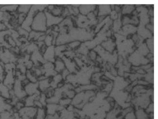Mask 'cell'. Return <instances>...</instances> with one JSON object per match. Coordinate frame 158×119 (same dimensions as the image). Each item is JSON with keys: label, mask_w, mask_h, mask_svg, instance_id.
Returning a JSON list of instances; mask_svg holds the SVG:
<instances>
[{"label": "cell", "mask_w": 158, "mask_h": 119, "mask_svg": "<svg viewBox=\"0 0 158 119\" xmlns=\"http://www.w3.org/2000/svg\"><path fill=\"white\" fill-rule=\"evenodd\" d=\"M31 28L35 31L44 32L47 30V18L44 12H39L35 16L32 24Z\"/></svg>", "instance_id": "obj_1"}, {"label": "cell", "mask_w": 158, "mask_h": 119, "mask_svg": "<svg viewBox=\"0 0 158 119\" xmlns=\"http://www.w3.org/2000/svg\"><path fill=\"white\" fill-rule=\"evenodd\" d=\"M13 91L14 95L19 100L25 99L27 96V94L24 90V86H23L20 80L15 81L13 86Z\"/></svg>", "instance_id": "obj_2"}, {"label": "cell", "mask_w": 158, "mask_h": 119, "mask_svg": "<svg viewBox=\"0 0 158 119\" xmlns=\"http://www.w3.org/2000/svg\"><path fill=\"white\" fill-rule=\"evenodd\" d=\"M38 111V108L35 107L25 106L20 109L17 113L21 117H26L35 118Z\"/></svg>", "instance_id": "obj_3"}, {"label": "cell", "mask_w": 158, "mask_h": 119, "mask_svg": "<svg viewBox=\"0 0 158 119\" xmlns=\"http://www.w3.org/2000/svg\"><path fill=\"white\" fill-rule=\"evenodd\" d=\"M24 90L27 94V96H32L34 95L40 94L41 93L39 89L38 82H29L24 86Z\"/></svg>", "instance_id": "obj_4"}, {"label": "cell", "mask_w": 158, "mask_h": 119, "mask_svg": "<svg viewBox=\"0 0 158 119\" xmlns=\"http://www.w3.org/2000/svg\"><path fill=\"white\" fill-rule=\"evenodd\" d=\"M13 106L8 103L6 99L0 96V114L6 112H12Z\"/></svg>", "instance_id": "obj_5"}, {"label": "cell", "mask_w": 158, "mask_h": 119, "mask_svg": "<svg viewBox=\"0 0 158 119\" xmlns=\"http://www.w3.org/2000/svg\"><path fill=\"white\" fill-rule=\"evenodd\" d=\"M45 14L46 18H47V27L52 26L53 24H57L60 23V21H61L62 20V19H61V18L54 17L52 15V14H49L48 12L45 13Z\"/></svg>", "instance_id": "obj_6"}, {"label": "cell", "mask_w": 158, "mask_h": 119, "mask_svg": "<svg viewBox=\"0 0 158 119\" xmlns=\"http://www.w3.org/2000/svg\"><path fill=\"white\" fill-rule=\"evenodd\" d=\"M44 58L47 60L53 62L54 60V49L53 46L49 47L44 54Z\"/></svg>", "instance_id": "obj_7"}, {"label": "cell", "mask_w": 158, "mask_h": 119, "mask_svg": "<svg viewBox=\"0 0 158 119\" xmlns=\"http://www.w3.org/2000/svg\"><path fill=\"white\" fill-rule=\"evenodd\" d=\"M10 89L2 83L0 82V92L2 97L6 99H10Z\"/></svg>", "instance_id": "obj_8"}, {"label": "cell", "mask_w": 158, "mask_h": 119, "mask_svg": "<svg viewBox=\"0 0 158 119\" xmlns=\"http://www.w3.org/2000/svg\"><path fill=\"white\" fill-rule=\"evenodd\" d=\"M39 84V89L40 92H44L48 89L50 86V84L49 83V80L48 79H45L40 81L38 83Z\"/></svg>", "instance_id": "obj_9"}, {"label": "cell", "mask_w": 158, "mask_h": 119, "mask_svg": "<svg viewBox=\"0 0 158 119\" xmlns=\"http://www.w3.org/2000/svg\"><path fill=\"white\" fill-rule=\"evenodd\" d=\"M64 68V64L62 61L60 60H57L56 61L55 69L56 71H58V72H60Z\"/></svg>", "instance_id": "obj_10"}, {"label": "cell", "mask_w": 158, "mask_h": 119, "mask_svg": "<svg viewBox=\"0 0 158 119\" xmlns=\"http://www.w3.org/2000/svg\"><path fill=\"white\" fill-rule=\"evenodd\" d=\"M27 75L28 80H29L31 83H36L37 82V80L36 78L31 74L30 71H27Z\"/></svg>", "instance_id": "obj_11"}, {"label": "cell", "mask_w": 158, "mask_h": 119, "mask_svg": "<svg viewBox=\"0 0 158 119\" xmlns=\"http://www.w3.org/2000/svg\"><path fill=\"white\" fill-rule=\"evenodd\" d=\"M30 6H21L20 7H19V11L20 12H23V13H26L29 10V8L31 7Z\"/></svg>", "instance_id": "obj_12"}, {"label": "cell", "mask_w": 158, "mask_h": 119, "mask_svg": "<svg viewBox=\"0 0 158 119\" xmlns=\"http://www.w3.org/2000/svg\"><path fill=\"white\" fill-rule=\"evenodd\" d=\"M11 119H22L18 113H13Z\"/></svg>", "instance_id": "obj_13"}, {"label": "cell", "mask_w": 158, "mask_h": 119, "mask_svg": "<svg viewBox=\"0 0 158 119\" xmlns=\"http://www.w3.org/2000/svg\"><path fill=\"white\" fill-rule=\"evenodd\" d=\"M52 39V37L50 36H48L46 38V39L45 40V42H46V44H47L48 46H51Z\"/></svg>", "instance_id": "obj_14"}, {"label": "cell", "mask_w": 158, "mask_h": 119, "mask_svg": "<svg viewBox=\"0 0 158 119\" xmlns=\"http://www.w3.org/2000/svg\"><path fill=\"white\" fill-rule=\"evenodd\" d=\"M22 119H35V118H28V117H22Z\"/></svg>", "instance_id": "obj_15"}, {"label": "cell", "mask_w": 158, "mask_h": 119, "mask_svg": "<svg viewBox=\"0 0 158 119\" xmlns=\"http://www.w3.org/2000/svg\"><path fill=\"white\" fill-rule=\"evenodd\" d=\"M1 70H2L1 67V66H0V74L1 73Z\"/></svg>", "instance_id": "obj_16"}, {"label": "cell", "mask_w": 158, "mask_h": 119, "mask_svg": "<svg viewBox=\"0 0 158 119\" xmlns=\"http://www.w3.org/2000/svg\"><path fill=\"white\" fill-rule=\"evenodd\" d=\"M0 96H2L1 93L0 92Z\"/></svg>", "instance_id": "obj_17"}, {"label": "cell", "mask_w": 158, "mask_h": 119, "mask_svg": "<svg viewBox=\"0 0 158 119\" xmlns=\"http://www.w3.org/2000/svg\"><path fill=\"white\" fill-rule=\"evenodd\" d=\"M0 118H1V115H0Z\"/></svg>", "instance_id": "obj_18"}]
</instances>
